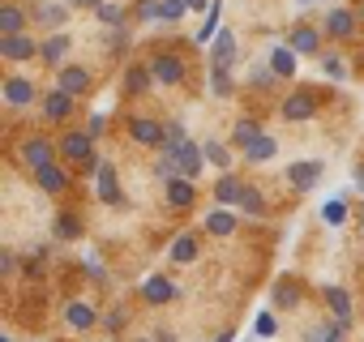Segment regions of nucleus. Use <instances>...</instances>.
Wrapping results in <instances>:
<instances>
[{
  "instance_id": "obj_38",
  "label": "nucleus",
  "mask_w": 364,
  "mask_h": 342,
  "mask_svg": "<svg viewBox=\"0 0 364 342\" xmlns=\"http://www.w3.org/2000/svg\"><path fill=\"white\" fill-rule=\"evenodd\" d=\"M185 0H163V22H180V18H185Z\"/></svg>"
},
{
  "instance_id": "obj_5",
  "label": "nucleus",
  "mask_w": 364,
  "mask_h": 342,
  "mask_svg": "<svg viewBox=\"0 0 364 342\" xmlns=\"http://www.w3.org/2000/svg\"><path fill=\"white\" fill-rule=\"evenodd\" d=\"M95 189H99L103 206H124L120 184H116V167H107V162H99V167H95Z\"/></svg>"
},
{
  "instance_id": "obj_3",
  "label": "nucleus",
  "mask_w": 364,
  "mask_h": 342,
  "mask_svg": "<svg viewBox=\"0 0 364 342\" xmlns=\"http://www.w3.org/2000/svg\"><path fill=\"white\" fill-rule=\"evenodd\" d=\"M150 73H154V82L176 86V82H185V60L171 56V52H163V56H154V60H150Z\"/></svg>"
},
{
  "instance_id": "obj_11",
  "label": "nucleus",
  "mask_w": 364,
  "mask_h": 342,
  "mask_svg": "<svg viewBox=\"0 0 364 342\" xmlns=\"http://www.w3.org/2000/svg\"><path fill=\"white\" fill-rule=\"evenodd\" d=\"M236 35L232 31H219V39H215V48H210V69H228L232 65V56H236Z\"/></svg>"
},
{
  "instance_id": "obj_45",
  "label": "nucleus",
  "mask_w": 364,
  "mask_h": 342,
  "mask_svg": "<svg viewBox=\"0 0 364 342\" xmlns=\"http://www.w3.org/2000/svg\"><path fill=\"white\" fill-rule=\"evenodd\" d=\"M185 5H189V9H206V0H185Z\"/></svg>"
},
{
  "instance_id": "obj_2",
  "label": "nucleus",
  "mask_w": 364,
  "mask_h": 342,
  "mask_svg": "<svg viewBox=\"0 0 364 342\" xmlns=\"http://www.w3.org/2000/svg\"><path fill=\"white\" fill-rule=\"evenodd\" d=\"M283 120H291V124H300V120H309L313 111H317V94L313 90H296V94H287L283 99Z\"/></svg>"
},
{
  "instance_id": "obj_10",
  "label": "nucleus",
  "mask_w": 364,
  "mask_h": 342,
  "mask_svg": "<svg viewBox=\"0 0 364 342\" xmlns=\"http://www.w3.org/2000/svg\"><path fill=\"white\" fill-rule=\"evenodd\" d=\"M193 180H185V176H176V180H167V206L171 210H189L193 206Z\"/></svg>"
},
{
  "instance_id": "obj_19",
  "label": "nucleus",
  "mask_w": 364,
  "mask_h": 342,
  "mask_svg": "<svg viewBox=\"0 0 364 342\" xmlns=\"http://www.w3.org/2000/svg\"><path fill=\"white\" fill-rule=\"evenodd\" d=\"M43 111H48V120H65V116L73 111V94H65V90H52V94L43 99Z\"/></svg>"
},
{
  "instance_id": "obj_17",
  "label": "nucleus",
  "mask_w": 364,
  "mask_h": 342,
  "mask_svg": "<svg viewBox=\"0 0 364 342\" xmlns=\"http://www.w3.org/2000/svg\"><path fill=\"white\" fill-rule=\"evenodd\" d=\"M274 154H279V141H274V137H266V133H262L253 145H245V162H270Z\"/></svg>"
},
{
  "instance_id": "obj_30",
  "label": "nucleus",
  "mask_w": 364,
  "mask_h": 342,
  "mask_svg": "<svg viewBox=\"0 0 364 342\" xmlns=\"http://www.w3.org/2000/svg\"><path fill=\"white\" fill-rule=\"evenodd\" d=\"M65 48H69V35H52V39L43 43V60L60 69V56H65Z\"/></svg>"
},
{
  "instance_id": "obj_37",
  "label": "nucleus",
  "mask_w": 364,
  "mask_h": 342,
  "mask_svg": "<svg viewBox=\"0 0 364 342\" xmlns=\"http://www.w3.org/2000/svg\"><path fill=\"white\" fill-rule=\"evenodd\" d=\"M137 18L154 22V18H163V5H159V0H137Z\"/></svg>"
},
{
  "instance_id": "obj_24",
  "label": "nucleus",
  "mask_w": 364,
  "mask_h": 342,
  "mask_svg": "<svg viewBox=\"0 0 364 342\" xmlns=\"http://www.w3.org/2000/svg\"><path fill=\"white\" fill-rule=\"evenodd\" d=\"M22 26H26V13H22L18 5H5V9H0V35H22Z\"/></svg>"
},
{
  "instance_id": "obj_32",
  "label": "nucleus",
  "mask_w": 364,
  "mask_h": 342,
  "mask_svg": "<svg viewBox=\"0 0 364 342\" xmlns=\"http://www.w3.org/2000/svg\"><path fill=\"white\" fill-rule=\"evenodd\" d=\"M77 236H82V223L73 214H60L56 219V240H77Z\"/></svg>"
},
{
  "instance_id": "obj_35",
  "label": "nucleus",
  "mask_w": 364,
  "mask_h": 342,
  "mask_svg": "<svg viewBox=\"0 0 364 342\" xmlns=\"http://www.w3.org/2000/svg\"><path fill=\"white\" fill-rule=\"evenodd\" d=\"M210 90H215L219 99L232 94V77H228V69H210Z\"/></svg>"
},
{
  "instance_id": "obj_36",
  "label": "nucleus",
  "mask_w": 364,
  "mask_h": 342,
  "mask_svg": "<svg viewBox=\"0 0 364 342\" xmlns=\"http://www.w3.org/2000/svg\"><path fill=\"white\" fill-rule=\"evenodd\" d=\"M150 82H154V73H150V65H146V69H141V65H137V69H129V90H146Z\"/></svg>"
},
{
  "instance_id": "obj_7",
  "label": "nucleus",
  "mask_w": 364,
  "mask_h": 342,
  "mask_svg": "<svg viewBox=\"0 0 364 342\" xmlns=\"http://www.w3.org/2000/svg\"><path fill=\"white\" fill-rule=\"evenodd\" d=\"M129 137H133L137 145H163V141H167V128L154 124V120H146V116H141V120L133 116V120H129Z\"/></svg>"
},
{
  "instance_id": "obj_27",
  "label": "nucleus",
  "mask_w": 364,
  "mask_h": 342,
  "mask_svg": "<svg viewBox=\"0 0 364 342\" xmlns=\"http://www.w3.org/2000/svg\"><path fill=\"white\" fill-rule=\"evenodd\" d=\"M236 206H240L245 214H253V219H262V214H266V197H262L253 184H245V193H240V202H236Z\"/></svg>"
},
{
  "instance_id": "obj_16",
  "label": "nucleus",
  "mask_w": 364,
  "mask_h": 342,
  "mask_svg": "<svg viewBox=\"0 0 364 342\" xmlns=\"http://www.w3.org/2000/svg\"><path fill=\"white\" fill-rule=\"evenodd\" d=\"M22 158H26L35 171H43V167H52V145H48L43 137H31V141L22 145Z\"/></svg>"
},
{
  "instance_id": "obj_25",
  "label": "nucleus",
  "mask_w": 364,
  "mask_h": 342,
  "mask_svg": "<svg viewBox=\"0 0 364 342\" xmlns=\"http://www.w3.org/2000/svg\"><path fill=\"white\" fill-rule=\"evenodd\" d=\"M270 69H274V77H291L296 73V52L291 48H274L270 52Z\"/></svg>"
},
{
  "instance_id": "obj_46",
  "label": "nucleus",
  "mask_w": 364,
  "mask_h": 342,
  "mask_svg": "<svg viewBox=\"0 0 364 342\" xmlns=\"http://www.w3.org/2000/svg\"><path fill=\"white\" fill-rule=\"evenodd\" d=\"M159 342H176V338H171V333H159Z\"/></svg>"
},
{
  "instance_id": "obj_20",
  "label": "nucleus",
  "mask_w": 364,
  "mask_h": 342,
  "mask_svg": "<svg viewBox=\"0 0 364 342\" xmlns=\"http://www.w3.org/2000/svg\"><path fill=\"white\" fill-rule=\"evenodd\" d=\"M65 321H69L73 329H90V325H95V308H90L86 299H73V304L65 308Z\"/></svg>"
},
{
  "instance_id": "obj_12",
  "label": "nucleus",
  "mask_w": 364,
  "mask_h": 342,
  "mask_svg": "<svg viewBox=\"0 0 364 342\" xmlns=\"http://www.w3.org/2000/svg\"><path fill=\"white\" fill-rule=\"evenodd\" d=\"M5 103H9V107H26V103H35V82H26V77H9V82H5Z\"/></svg>"
},
{
  "instance_id": "obj_31",
  "label": "nucleus",
  "mask_w": 364,
  "mask_h": 342,
  "mask_svg": "<svg viewBox=\"0 0 364 342\" xmlns=\"http://www.w3.org/2000/svg\"><path fill=\"white\" fill-rule=\"evenodd\" d=\"M321 219H326L330 227L347 223V202H343V197H330V202H326V210H321Z\"/></svg>"
},
{
  "instance_id": "obj_28",
  "label": "nucleus",
  "mask_w": 364,
  "mask_h": 342,
  "mask_svg": "<svg viewBox=\"0 0 364 342\" xmlns=\"http://www.w3.org/2000/svg\"><path fill=\"white\" fill-rule=\"evenodd\" d=\"M206 231L210 236H236V219L228 210H215V214H206Z\"/></svg>"
},
{
  "instance_id": "obj_41",
  "label": "nucleus",
  "mask_w": 364,
  "mask_h": 342,
  "mask_svg": "<svg viewBox=\"0 0 364 342\" xmlns=\"http://www.w3.org/2000/svg\"><path fill=\"white\" fill-rule=\"evenodd\" d=\"M60 18H65L60 5H39V22H60Z\"/></svg>"
},
{
  "instance_id": "obj_26",
  "label": "nucleus",
  "mask_w": 364,
  "mask_h": 342,
  "mask_svg": "<svg viewBox=\"0 0 364 342\" xmlns=\"http://www.w3.org/2000/svg\"><path fill=\"white\" fill-rule=\"evenodd\" d=\"M210 39H219V0H210V13H206V22H202V31L193 35V43H210Z\"/></svg>"
},
{
  "instance_id": "obj_14",
  "label": "nucleus",
  "mask_w": 364,
  "mask_h": 342,
  "mask_svg": "<svg viewBox=\"0 0 364 342\" xmlns=\"http://www.w3.org/2000/svg\"><path fill=\"white\" fill-rule=\"evenodd\" d=\"M35 180H39V189H43V193H65V189H69V171L52 162V167L35 171Z\"/></svg>"
},
{
  "instance_id": "obj_43",
  "label": "nucleus",
  "mask_w": 364,
  "mask_h": 342,
  "mask_svg": "<svg viewBox=\"0 0 364 342\" xmlns=\"http://www.w3.org/2000/svg\"><path fill=\"white\" fill-rule=\"evenodd\" d=\"M103 128H107V116H99V111H95V116H90V124H86V133H90V137H99Z\"/></svg>"
},
{
  "instance_id": "obj_13",
  "label": "nucleus",
  "mask_w": 364,
  "mask_h": 342,
  "mask_svg": "<svg viewBox=\"0 0 364 342\" xmlns=\"http://www.w3.org/2000/svg\"><path fill=\"white\" fill-rule=\"evenodd\" d=\"M287 180H291L296 189H313V184L321 180V162H317V158H309V162H296V167L287 171Z\"/></svg>"
},
{
  "instance_id": "obj_15",
  "label": "nucleus",
  "mask_w": 364,
  "mask_h": 342,
  "mask_svg": "<svg viewBox=\"0 0 364 342\" xmlns=\"http://www.w3.org/2000/svg\"><path fill=\"white\" fill-rule=\"evenodd\" d=\"M326 31H330L334 39H351V35H355V13H347V9H330V13H326Z\"/></svg>"
},
{
  "instance_id": "obj_49",
  "label": "nucleus",
  "mask_w": 364,
  "mask_h": 342,
  "mask_svg": "<svg viewBox=\"0 0 364 342\" xmlns=\"http://www.w3.org/2000/svg\"><path fill=\"white\" fill-rule=\"evenodd\" d=\"M334 342H343V338H334Z\"/></svg>"
},
{
  "instance_id": "obj_21",
  "label": "nucleus",
  "mask_w": 364,
  "mask_h": 342,
  "mask_svg": "<svg viewBox=\"0 0 364 342\" xmlns=\"http://www.w3.org/2000/svg\"><path fill=\"white\" fill-rule=\"evenodd\" d=\"M240 193H245V184L232 176V171H228V176H219V184H215V197H219L223 206H236V202H240Z\"/></svg>"
},
{
  "instance_id": "obj_39",
  "label": "nucleus",
  "mask_w": 364,
  "mask_h": 342,
  "mask_svg": "<svg viewBox=\"0 0 364 342\" xmlns=\"http://www.w3.org/2000/svg\"><path fill=\"white\" fill-rule=\"evenodd\" d=\"M99 22L120 26V22H124V9H120V5H99Z\"/></svg>"
},
{
  "instance_id": "obj_44",
  "label": "nucleus",
  "mask_w": 364,
  "mask_h": 342,
  "mask_svg": "<svg viewBox=\"0 0 364 342\" xmlns=\"http://www.w3.org/2000/svg\"><path fill=\"white\" fill-rule=\"evenodd\" d=\"M86 270H90V278H103V265H99V257H90V261H86Z\"/></svg>"
},
{
  "instance_id": "obj_33",
  "label": "nucleus",
  "mask_w": 364,
  "mask_h": 342,
  "mask_svg": "<svg viewBox=\"0 0 364 342\" xmlns=\"http://www.w3.org/2000/svg\"><path fill=\"white\" fill-rule=\"evenodd\" d=\"M257 137H262L257 120H236V141H240V145H253Z\"/></svg>"
},
{
  "instance_id": "obj_1",
  "label": "nucleus",
  "mask_w": 364,
  "mask_h": 342,
  "mask_svg": "<svg viewBox=\"0 0 364 342\" xmlns=\"http://www.w3.org/2000/svg\"><path fill=\"white\" fill-rule=\"evenodd\" d=\"M171 158H176V167H180V176H185V180H198L202 176V150L185 137V141H176V145H163Z\"/></svg>"
},
{
  "instance_id": "obj_42",
  "label": "nucleus",
  "mask_w": 364,
  "mask_h": 342,
  "mask_svg": "<svg viewBox=\"0 0 364 342\" xmlns=\"http://www.w3.org/2000/svg\"><path fill=\"white\" fill-rule=\"evenodd\" d=\"M274 329H279V321H274L270 312H262V316H257V333H262V338H270Z\"/></svg>"
},
{
  "instance_id": "obj_4",
  "label": "nucleus",
  "mask_w": 364,
  "mask_h": 342,
  "mask_svg": "<svg viewBox=\"0 0 364 342\" xmlns=\"http://www.w3.org/2000/svg\"><path fill=\"white\" fill-rule=\"evenodd\" d=\"M60 154H65L69 162H95V137H90V133H69V137L60 141Z\"/></svg>"
},
{
  "instance_id": "obj_18",
  "label": "nucleus",
  "mask_w": 364,
  "mask_h": 342,
  "mask_svg": "<svg viewBox=\"0 0 364 342\" xmlns=\"http://www.w3.org/2000/svg\"><path fill=\"white\" fill-rule=\"evenodd\" d=\"M326 304H330V312H334V321H351V295L343 291V287H326Z\"/></svg>"
},
{
  "instance_id": "obj_9",
  "label": "nucleus",
  "mask_w": 364,
  "mask_h": 342,
  "mask_svg": "<svg viewBox=\"0 0 364 342\" xmlns=\"http://www.w3.org/2000/svg\"><path fill=\"white\" fill-rule=\"evenodd\" d=\"M141 299L146 304H167V299H176V282L163 278V274H154V278L141 282Z\"/></svg>"
},
{
  "instance_id": "obj_34",
  "label": "nucleus",
  "mask_w": 364,
  "mask_h": 342,
  "mask_svg": "<svg viewBox=\"0 0 364 342\" xmlns=\"http://www.w3.org/2000/svg\"><path fill=\"white\" fill-rule=\"evenodd\" d=\"M202 154H206V158H210V162H215L219 171H228V167H232V154H228V150H223L219 141H206V150H202Z\"/></svg>"
},
{
  "instance_id": "obj_47",
  "label": "nucleus",
  "mask_w": 364,
  "mask_h": 342,
  "mask_svg": "<svg viewBox=\"0 0 364 342\" xmlns=\"http://www.w3.org/2000/svg\"><path fill=\"white\" fill-rule=\"evenodd\" d=\"M296 5H313V0H296Z\"/></svg>"
},
{
  "instance_id": "obj_22",
  "label": "nucleus",
  "mask_w": 364,
  "mask_h": 342,
  "mask_svg": "<svg viewBox=\"0 0 364 342\" xmlns=\"http://www.w3.org/2000/svg\"><path fill=\"white\" fill-rule=\"evenodd\" d=\"M287 48H291V52H300V56H304V52L313 56V52H317V31H313V26H296V31H291V39H287Z\"/></svg>"
},
{
  "instance_id": "obj_48",
  "label": "nucleus",
  "mask_w": 364,
  "mask_h": 342,
  "mask_svg": "<svg viewBox=\"0 0 364 342\" xmlns=\"http://www.w3.org/2000/svg\"><path fill=\"white\" fill-rule=\"evenodd\" d=\"M360 18H364V5H360Z\"/></svg>"
},
{
  "instance_id": "obj_8",
  "label": "nucleus",
  "mask_w": 364,
  "mask_h": 342,
  "mask_svg": "<svg viewBox=\"0 0 364 342\" xmlns=\"http://www.w3.org/2000/svg\"><path fill=\"white\" fill-rule=\"evenodd\" d=\"M56 82H60L56 90H65V94H73V99L90 90V73H86V69H77V65H69V69H60V73H56Z\"/></svg>"
},
{
  "instance_id": "obj_6",
  "label": "nucleus",
  "mask_w": 364,
  "mask_h": 342,
  "mask_svg": "<svg viewBox=\"0 0 364 342\" xmlns=\"http://www.w3.org/2000/svg\"><path fill=\"white\" fill-rule=\"evenodd\" d=\"M39 52V43H35V35H5V39H0V56H5V60H31Z\"/></svg>"
},
{
  "instance_id": "obj_40",
  "label": "nucleus",
  "mask_w": 364,
  "mask_h": 342,
  "mask_svg": "<svg viewBox=\"0 0 364 342\" xmlns=\"http://www.w3.org/2000/svg\"><path fill=\"white\" fill-rule=\"evenodd\" d=\"M321 69H326V77H334V82H338V77H347V65H343L338 56H326V60H321Z\"/></svg>"
},
{
  "instance_id": "obj_23",
  "label": "nucleus",
  "mask_w": 364,
  "mask_h": 342,
  "mask_svg": "<svg viewBox=\"0 0 364 342\" xmlns=\"http://www.w3.org/2000/svg\"><path fill=\"white\" fill-rule=\"evenodd\" d=\"M171 261H176V265L198 261V240H193V236H176V244H171Z\"/></svg>"
},
{
  "instance_id": "obj_29",
  "label": "nucleus",
  "mask_w": 364,
  "mask_h": 342,
  "mask_svg": "<svg viewBox=\"0 0 364 342\" xmlns=\"http://www.w3.org/2000/svg\"><path fill=\"white\" fill-rule=\"evenodd\" d=\"M270 299H274V308H296L300 304V287L296 282H274Z\"/></svg>"
}]
</instances>
